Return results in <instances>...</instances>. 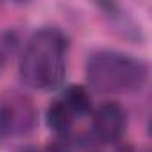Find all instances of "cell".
<instances>
[{"label": "cell", "instance_id": "1", "mask_svg": "<svg viewBox=\"0 0 152 152\" xmlns=\"http://www.w3.org/2000/svg\"><path fill=\"white\" fill-rule=\"evenodd\" d=\"M64 39L52 31L39 32L29 45L23 61L22 75L36 88L56 90L64 79Z\"/></svg>", "mask_w": 152, "mask_h": 152}, {"label": "cell", "instance_id": "2", "mask_svg": "<svg viewBox=\"0 0 152 152\" xmlns=\"http://www.w3.org/2000/svg\"><path fill=\"white\" fill-rule=\"evenodd\" d=\"M145 77V70L140 63L115 54L93 56L90 63V79L100 90L120 91L136 88Z\"/></svg>", "mask_w": 152, "mask_h": 152}, {"label": "cell", "instance_id": "7", "mask_svg": "<svg viewBox=\"0 0 152 152\" xmlns=\"http://www.w3.org/2000/svg\"><path fill=\"white\" fill-rule=\"evenodd\" d=\"M23 152H38V150H32V148H27V150H23Z\"/></svg>", "mask_w": 152, "mask_h": 152}, {"label": "cell", "instance_id": "6", "mask_svg": "<svg viewBox=\"0 0 152 152\" xmlns=\"http://www.w3.org/2000/svg\"><path fill=\"white\" fill-rule=\"evenodd\" d=\"M48 152H70L68 141H64V140H56V141H52L50 147H48Z\"/></svg>", "mask_w": 152, "mask_h": 152}, {"label": "cell", "instance_id": "4", "mask_svg": "<svg viewBox=\"0 0 152 152\" xmlns=\"http://www.w3.org/2000/svg\"><path fill=\"white\" fill-rule=\"evenodd\" d=\"M73 115L64 102H54L47 111V124L56 132H64L70 129Z\"/></svg>", "mask_w": 152, "mask_h": 152}, {"label": "cell", "instance_id": "3", "mask_svg": "<svg viewBox=\"0 0 152 152\" xmlns=\"http://www.w3.org/2000/svg\"><path fill=\"white\" fill-rule=\"evenodd\" d=\"M93 127H95V132L104 141H115V140H118L122 136L124 129H125L124 109L118 104H115V102H107V104L100 106L99 111L95 113Z\"/></svg>", "mask_w": 152, "mask_h": 152}, {"label": "cell", "instance_id": "5", "mask_svg": "<svg viewBox=\"0 0 152 152\" xmlns=\"http://www.w3.org/2000/svg\"><path fill=\"white\" fill-rule=\"evenodd\" d=\"M70 111H77V113H86L90 109V97L86 90L79 84H73L66 91V102H64Z\"/></svg>", "mask_w": 152, "mask_h": 152}]
</instances>
